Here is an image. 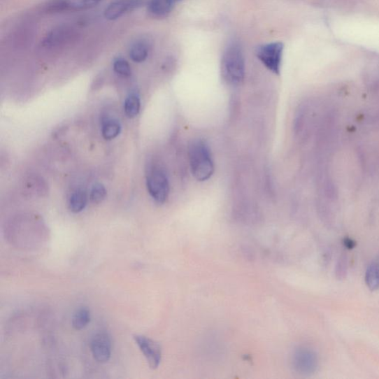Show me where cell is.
<instances>
[{"mask_svg":"<svg viewBox=\"0 0 379 379\" xmlns=\"http://www.w3.org/2000/svg\"><path fill=\"white\" fill-rule=\"evenodd\" d=\"M221 71L223 80L229 85L242 84L245 76V61L243 50L238 43L232 42L224 50Z\"/></svg>","mask_w":379,"mask_h":379,"instance_id":"6da1fadb","label":"cell"},{"mask_svg":"<svg viewBox=\"0 0 379 379\" xmlns=\"http://www.w3.org/2000/svg\"><path fill=\"white\" fill-rule=\"evenodd\" d=\"M190 168L194 178L199 182L208 180L214 173L210 150L206 141L197 138L188 146Z\"/></svg>","mask_w":379,"mask_h":379,"instance_id":"7a4b0ae2","label":"cell"},{"mask_svg":"<svg viewBox=\"0 0 379 379\" xmlns=\"http://www.w3.org/2000/svg\"><path fill=\"white\" fill-rule=\"evenodd\" d=\"M146 183L150 196L159 204L165 203L170 192L169 180L166 171L161 167H153L148 173Z\"/></svg>","mask_w":379,"mask_h":379,"instance_id":"3957f363","label":"cell"},{"mask_svg":"<svg viewBox=\"0 0 379 379\" xmlns=\"http://www.w3.org/2000/svg\"><path fill=\"white\" fill-rule=\"evenodd\" d=\"M284 44L274 42L259 46L256 55L262 64L272 73L279 75L281 71Z\"/></svg>","mask_w":379,"mask_h":379,"instance_id":"277c9868","label":"cell"},{"mask_svg":"<svg viewBox=\"0 0 379 379\" xmlns=\"http://www.w3.org/2000/svg\"><path fill=\"white\" fill-rule=\"evenodd\" d=\"M134 339L145 357L149 367L155 370L162 361V348L155 341L143 335H135Z\"/></svg>","mask_w":379,"mask_h":379,"instance_id":"5b68a950","label":"cell"},{"mask_svg":"<svg viewBox=\"0 0 379 379\" xmlns=\"http://www.w3.org/2000/svg\"><path fill=\"white\" fill-rule=\"evenodd\" d=\"M103 0H50L46 6L48 12L77 11L93 8Z\"/></svg>","mask_w":379,"mask_h":379,"instance_id":"8992f818","label":"cell"},{"mask_svg":"<svg viewBox=\"0 0 379 379\" xmlns=\"http://www.w3.org/2000/svg\"><path fill=\"white\" fill-rule=\"evenodd\" d=\"M294 366L301 374L309 375L317 371L318 358L315 353L307 348L298 350L294 356Z\"/></svg>","mask_w":379,"mask_h":379,"instance_id":"52a82bcc","label":"cell"},{"mask_svg":"<svg viewBox=\"0 0 379 379\" xmlns=\"http://www.w3.org/2000/svg\"><path fill=\"white\" fill-rule=\"evenodd\" d=\"M91 350L94 359L99 363L108 362L111 357V340L108 334H96L91 343Z\"/></svg>","mask_w":379,"mask_h":379,"instance_id":"ba28073f","label":"cell"},{"mask_svg":"<svg viewBox=\"0 0 379 379\" xmlns=\"http://www.w3.org/2000/svg\"><path fill=\"white\" fill-rule=\"evenodd\" d=\"M143 4V0H115L106 8L104 15L108 20H116Z\"/></svg>","mask_w":379,"mask_h":379,"instance_id":"9c48e42d","label":"cell"},{"mask_svg":"<svg viewBox=\"0 0 379 379\" xmlns=\"http://www.w3.org/2000/svg\"><path fill=\"white\" fill-rule=\"evenodd\" d=\"M76 36L72 27H60L50 31L44 38L43 46L46 48H57L71 42Z\"/></svg>","mask_w":379,"mask_h":379,"instance_id":"30bf717a","label":"cell"},{"mask_svg":"<svg viewBox=\"0 0 379 379\" xmlns=\"http://www.w3.org/2000/svg\"><path fill=\"white\" fill-rule=\"evenodd\" d=\"M182 0H150L148 10L150 15L157 17H167L176 4Z\"/></svg>","mask_w":379,"mask_h":379,"instance_id":"8fae6325","label":"cell"},{"mask_svg":"<svg viewBox=\"0 0 379 379\" xmlns=\"http://www.w3.org/2000/svg\"><path fill=\"white\" fill-rule=\"evenodd\" d=\"M150 49V46L147 41L137 40L129 48V57L136 63H142L148 57Z\"/></svg>","mask_w":379,"mask_h":379,"instance_id":"7c38bea8","label":"cell"},{"mask_svg":"<svg viewBox=\"0 0 379 379\" xmlns=\"http://www.w3.org/2000/svg\"><path fill=\"white\" fill-rule=\"evenodd\" d=\"M122 130V126L117 120L106 118L102 122V134L106 141L115 140Z\"/></svg>","mask_w":379,"mask_h":379,"instance_id":"4fadbf2b","label":"cell"},{"mask_svg":"<svg viewBox=\"0 0 379 379\" xmlns=\"http://www.w3.org/2000/svg\"><path fill=\"white\" fill-rule=\"evenodd\" d=\"M91 322V311L82 307L75 311L72 317V327L76 331H81Z\"/></svg>","mask_w":379,"mask_h":379,"instance_id":"5bb4252c","label":"cell"},{"mask_svg":"<svg viewBox=\"0 0 379 379\" xmlns=\"http://www.w3.org/2000/svg\"><path fill=\"white\" fill-rule=\"evenodd\" d=\"M141 98L136 93H131L124 100V111L130 119L135 118L141 110Z\"/></svg>","mask_w":379,"mask_h":379,"instance_id":"9a60e30c","label":"cell"},{"mask_svg":"<svg viewBox=\"0 0 379 379\" xmlns=\"http://www.w3.org/2000/svg\"><path fill=\"white\" fill-rule=\"evenodd\" d=\"M87 196L85 191L78 190L75 192L69 199V209L74 213L82 212L86 207Z\"/></svg>","mask_w":379,"mask_h":379,"instance_id":"2e32d148","label":"cell"},{"mask_svg":"<svg viewBox=\"0 0 379 379\" xmlns=\"http://www.w3.org/2000/svg\"><path fill=\"white\" fill-rule=\"evenodd\" d=\"M365 282L372 292L379 289V262H373L365 274Z\"/></svg>","mask_w":379,"mask_h":379,"instance_id":"e0dca14e","label":"cell"},{"mask_svg":"<svg viewBox=\"0 0 379 379\" xmlns=\"http://www.w3.org/2000/svg\"><path fill=\"white\" fill-rule=\"evenodd\" d=\"M113 68L118 75L123 78H129L132 73L129 62L122 57H117L113 60Z\"/></svg>","mask_w":379,"mask_h":379,"instance_id":"ac0fdd59","label":"cell"},{"mask_svg":"<svg viewBox=\"0 0 379 379\" xmlns=\"http://www.w3.org/2000/svg\"><path fill=\"white\" fill-rule=\"evenodd\" d=\"M107 196L106 187L101 183H96L93 185L90 194V199L94 204H99L103 202Z\"/></svg>","mask_w":379,"mask_h":379,"instance_id":"d6986e66","label":"cell"},{"mask_svg":"<svg viewBox=\"0 0 379 379\" xmlns=\"http://www.w3.org/2000/svg\"><path fill=\"white\" fill-rule=\"evenodd\" d=\"M348 272V259L346 256L341 257L338 262L336 274L338 280H343Z\"/></svg>","mask_w":379,"mask_h":379,"instance_id":"ffe728a7","label":"cell"},{"mask_svg":"<svg viewBox=\"0 0 379 379\" xmlns=\"http://www.w3.org/2000/svg\"><path fill=\"white\" fill-rule=\"evenodd\" d=\"M343 243H344V245H345V248H347L349 250H352V249L355 248L356 245H357L355 240H352V239H351L350 238H345Z\"/></svg>","mask_w":379,"mask_h":379,"instance_id":"44dd1931","label":"cell"}]
</instances>
